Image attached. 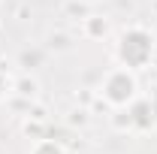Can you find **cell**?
<instances>
[{
    "instance_id": "obj_4",
    "label": "cell",
    "mask_w": 157,
    "mask_h": 154,
    "mask_svg": "<svg viewBox=\"0 0 157 154\" xmlns=\"http://www.w3.org/2000/svg\"><path fill=\"white\" fill-rule=\"evenodd\" d=\"M3 88H6V79L0 76V94H3Z\"/></svg>"
},
{
    "instance_id": "obj_2",
    "label": "cell",
    "mask_w": 157,
    "mask_h": 154,
    "mask_svg": "<svg viewBox=\"0 0 157 154\" xmlns=\"http://www.w3.org/2000/svg\"><path fill=\"white\" fill-rule=\"evenodd\" d=\"M133 79L127 76V70H118V73H112V76L106 79V88H103V94H106V100H112V103H127L130 97H133Z\"/></svg>"
},
{
    "instance_id": "obj_3",
    "label": "cell",
    "mask_w": 157,
    "mask_h": 154,
    "mask_svg": "<svg viewBox=\"0 0 157 154\" xmlns=\"http://www.w3.org/2000/svg\"><path fill=\"white\" fill-rule=\"evenodd\" d=\"M33 154H60V148L55 145V142H42V145H39Z\"/></svg>"
},
{
    "instance_id": "obj_1",
    "label": "cell",
    "mask_w": 157,
    "mask_h": 154,
    "mask_svg": "<svg viewBox=\"0 0 157 154\" xmlns=\"http://www.w3.org/2000/svg\"><path fill=\"white\" fill-rule=\"evenodd\" d=\"M118 58L124 67H142L151 58V37L145 30H127L118 45Z\"/></svg>"
}]
</instances>
